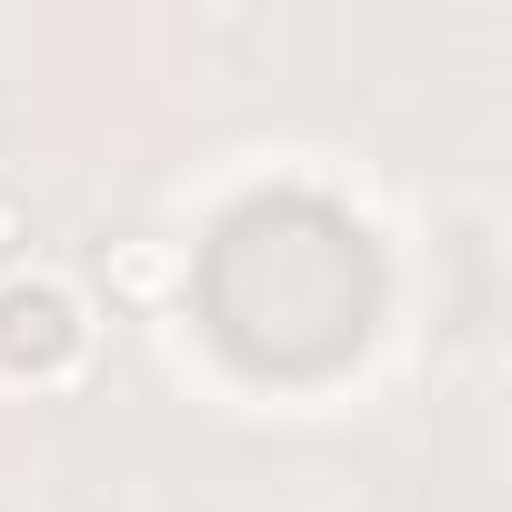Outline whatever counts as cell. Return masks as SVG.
<instances>
[{
    "label": "cell",
    "instance_id": "obj_1",
    "mask_svg": "<svg viewBox=\"0 0 512 512\" xmlns=\"http://www.w3.org/2000/svg\"><path fill=\"white\" fill-rule=\"evenodd\" d=\"M171 282H181V251H171V241H151V231H131V241H111V251H101V292H111V302H131V312L171 302Z\"/></svg>",
    "mask_w": 512,
    "mask_h": 512
},
{
    "label": "cell",
    "instance_id": "obj_2",
    "mask_svg": "<svg viewBox=\"0 0 512 512\" xmlns=\"http://www.w3.org/2000/svg\"><path fill=\"white\" fill-rule=\"evenodd\" d=\"M21 231H31V221H21V201L0 191V262H11V251H21Z\"/></svg>",
    "mask_w": 512,
    "mask_h": 512
}]
</instances>
